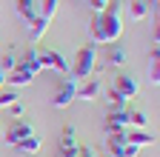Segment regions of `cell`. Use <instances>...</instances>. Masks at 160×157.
<instances>
[{
  "mask_svg": "<svg viewBox=\"0 0 160 157\" xmlns=\"http://www.w3.org/2000/svg\"><path fill=\"white\" fill-rule=\"evenodd\" d=\"M46 29H49V20H43V17L37 14L34 20H32V26H29V40H32V46L43 40V34H46Z\"/></svg>",
  "mask_w": 160,
  "mask_h": 157,
  "instance_id": "9a60e30c",
  "label": "cell"
},
{
  "mask_svg": "<svg viewBox=\"0 0 160 157\" xmlns=\"http://www.w3.org/2000/svg\"><path fill=\"white\" fill-rule=\"evenodd\" d=\"M9 111H12V117H14V120H20V117H23V111H26V106L17 100V103H12V106H9Z\"/></svg>",
  "mask_w": 160,
  "mask_h": 157,
  "instance_id": "d4e9b609",
  "label": "cell"
},
{
  "mask_svg": "<svg viewBox=\"0 0 160 157\" xmlns=\"http://www.w3.org/2000/svg\"><path fill=\"white\" fill-rule=\"evenodd\" d=\"M106 97H109V109H129V103H126V97L120 94L117 89H112L109 86V91H103Z\"/></svg>",
  "mask_w": 160,
  "mask_h": 157,
  "instance_id": "44dd1931",
  "label": "cell"
},
{
  "mask_svg": "<svg viewBox=\"0 0 160 157\" xmlns=\"http://www.w3.org/2000/svg\"><path fill=\"white\" fill-rule=\"evenodd\" d=\"M20 97H17V89L6 86V89H0V109H9L12 103H17Z\"/></svg>",
  "mask_w": 160,
  "mask_h": 157,
  "instance_id": "603a6c76",
  "label": "cell"
},
{
  "mask_svg": "<svg viewBox=\"0 0 160 157\" xmlns=\"http://www.w3.org/2000/svg\"><path fill=\"white\" fill-rule=\"evenodd\" d=\"M77 157H97V154H94L92 146H80V154H77Z\"/></svg>",
  "mask_w": 160,
  "mask_h": 157,
  "instance_id": "4316f807",
  "label": "cell"
},
{
  "mask_svg": "<svg viewBox=\"0 0 160 157\" xmlns=\"http://www.w3.org/2000/svg\"><path fill=\"white\" fill-rule=\"evenodd\" d=\"M112 89H117L126 100H132V97H137V91H140V83H137V77H132V74H117Z\"/></svg>",
  "mask_w": 160,
  "mask_h": 157,
  "instance_id": "52a82bcc",
  "label": "cell"
},
{
  "mask_svg": "<svg viewBox=\"0 0 160 157\" xmlns=\"http://www.w3.org/2000/svg\"><path fill=\"white\" fill-rule=\"evenodd\" d=\"M6 86V71H0V89Z\"/></svg>",
  "mask_w": 160,
  "mask_h": 157,
  "instance_id": "83f0119b",
  "label": "cell"
},
{
  "mask_svg": "<svg viewBox=\"0 0 160 157\" xmlns=\"http://www.w3.org/2000/svg\"><path fill=\"white\" fill-rule=\"evenodd\" d=\"M32 134H34L32 123H26V120H14V126H12L9 131H3V140H6L9 146H14V143L26 140V137H32Z\"/></svg>",
  "mask_w": 160,
  "mask_h": 157,
  "instance_id": "9c48e42d",
  "label": "cell"
},
{
  "mask_svg": "<svg viewBox=\"0 0 160 157\" xmlns=\"http://www.w3.org/2000/svg\"><path fill=\"white\" fill-rule=\"evenodd\" d=\"M0 137H3V129H0Z\"/></svg>",
  "mask_w": 160,
  "mask_h": 157,
  "instance_id": "f546056e",
  "label": "cell"
},
{
  "mask_svg": "<svg viewBox=\"0 0 160 157\" xmlns=\"http://www.w3.org/2000/svg\"><path fill=\"white\" fill-rule=\"evenodd\" d=\"M32 80H34V74H32V71H26V69H20V66H14V69L6 74V86H12V89L32 86Z\"/></svg>",
  "mask_w": 160,
  "mask_h": 157,
  "instance_id": "30bf717a",
  "label": "cell"
},
{
  "mask_svg": "<svg viewBox=\"0 0 160 157\" xmlns=\"http://www.w3.org/2000/svg\"><path fill=\"white\" fill-rule=\"evenodd\" d=\"M40 69H49V71H60V74H66L69 71V60L60 52H40Z\"/></svg>",
  "mask_w": 160,
  "mask_h": 157,
  "instance_id": "8992f818",
  "label": "cell"
},
{
  "mask_svg": "<svg viewBox=\"0 0 160 157\" xmlns=\"http://www.w3.org/2000/svg\"><path fill=\"white\" fill-rule=\"evenodd\" d=\"M17 17L26 26H32V20L37 17V0H17Z\"/></svg>",
  "mask_w": 160,
  "mask_h": 157,
  "instance_id": "5bb4252c",
  "label": "cell"
},
{
  "mask_svg": "<svg viewBox=\"0 0 160 157\" xmlns=\"http://www.w3.org/2000/svg\"><path fill=\"white\" fill-rule=\"evenodd\" d=\"M77 86H80V80H74L72 74H63V80H60L57 89H54L52 106H54V109H66L72 100H77Z\"/></svg>",
  "mask_w": 160,
  "mask_h": 157,
  "instance_id": "277c9868",
  "label": "cell"
},
{
  "mask_svg": "<svg viewBox=\"0 0 160 157\" xmlns=\"http://www.w3.org/2000/svg\"><path fill=\"white\" fill-rule=\"evenodd\" d=\"M14 149H17V151H23V154H37L40 149H43V137L32 134V137H26V140L14 143Z\"/></svg>",
  "mask_w": 160,
  "mask_h": 157,
  "instance_id": "2e32d148",
  "label": "cell"
},
{
  "mask_svg": "<svg viewBox=\"0 0 160 157\" xmlns=\"http://www.w3.org/2000/svg\"><path fill=\"white\" fill-rule=\"evenodd\" d=\"M149 126V114L140 111V109H129V129H146Z\"/></svg>",
  "mask_w": 160,
  "mask_h": 157,
  "instance_id": "ffe728a7",
  "label": "cell"
},
{
  "mask_svg": "<svg viewBox=\"0 0 160 157\" xmlns=\"http://www.w3.org/2000/svg\"><path fill=\"white\" fill-rule=\"evenodd\" d=\"M17 66H20V69H26V71H32V74L37 77L40 71H43V69H40V52H37V49H29V52L17 60Z\"/></svg>",
  "mask_w": 160,
  "mask_h": 157,
  "instance_id": "4fadbf2b",
  "label": "cell"
},
{
  "mask_svg": "<svg viewBox=\"0 0 160 157\" xmlns=\"http://www.w3.org/2000/svg\"><path fill=\"white\" fill-rule=\"evenodd\" d=\"M140 149L126 143V129L106 134V157H137Z\"/></svg>",
  "mask_w": 160,
  "mask_h": 157,
  "instance_id": "3957f363",
  "label": "cell"
},
{
  "mask_svg": "<svg viewBox=\"0 0 160 157\" xmlns=\"http://www.w3.org/2000/svg\"><path fill=\"white\" fill-rule=\"evenodd\" d=\"M94 69H97V49L94 46H83V49H77V54H74V60L69 63V74L74 77V80H89V77L94 74Z\"/></svg>",
  "mask_w": 160,
  "mask_h": 157,
  "instance_id": "7a4b0ae2",
  "label": "cell"
},
{
  "mask_svg": "<svg viewBox=\"0 0 160 157\" xmlns=\"http://www.w3.org/2000/svg\"><path fill=\"white\" fill-rule=\"evenodd\" d=\"M80 143H77V131H74V126H66L63 129V137H60V149H77Z\"/></svg>",
  "mask_w": 160,
  "mask_h": 157,
  "instance_id": "7402d4cb",
  "label": "cell"
},
{
  "mask_svg": "<svg viewBox=\"0 0 160 157\" xmlns=\"http://www.w3.org/2000/svg\"><path fill=\"white\" fill-rule=\"evenodd\" d=\"M103 91H106V86H103V80H100V77H89V80H83V83L77 86V97H80V100H86V103L100 100V97H103Z\"/></svg>",
  "mask_w": 160,
  "mask_h": 157,
  "instance_id": "5b68a950",
  "label": "cell"
},
{
  "mask_svg": "<svg viewBox=\"0 0 160 157\" xmlns=\"http://www.w3.org/2000/svg\"><path fill=\"white\" fill-rule=\"evenodd\" d=\"M14 66H17V57H14V52L3 54V63H0V71H6V74H9V71H12Z\"/></svg>",
  "mask_w": 160,
  "mask_h": 157,
  "instance_id": "cb8c5ba5",
  "label": "cell"
},
{
  "mask_svg": "<svg viewBox=\"0 0 160 157\" xmlns=\"http://www.w3.org/2000/svg\"><path fill=\"white\" fill-rule=\"evenodd\" d=\"M126 63H129V52L120 46V43H112V49H109V54H106V66L120 69V66H126Z\"/></svg>",
  "mask_w": 160,
  "mask_h": 157,
  "instance_id": "7c38bea8",
  "label": "cell"
},
{
  "mask_svg": "<svg viewBox=\"0 0 160 157\" xmlns=\"http://www.w3.org/2000/svg\"><path fill=\"white\" fill-rule=\"evenodd\" d=\"M120 0H109V6L103 12H92L89 20V34L92 46H112L123 34V14H120Z\"/></svg>",
  "mask_w": 160,
  "mask_h": 157,
  "instance_id": "6da1fadb",
  "label": "cell"
},
{
  "mask_svg": "<svg viewBox=\"0 0 160 157\" xmlns=\"http://www.w3.org/2000/svg\"><path fill=\"white\" fill-rule=\"evenodd\" d=\"M37 14L52 23V17L57 14V0H37Z\"/></svg>",
  "mask_w": 160,
  "mask_h": 157,
  "instance_id": "d6986e66",
  "label": "cell"
},
{
  "mask_svg": "<svg viewBox=\"0 0 160 157\" xmlns=\"http://www.w3.org/2000/svg\"><path fill=\"white\" fill-rule=\"evenodd\" d=\"M149 80H152V86L160 83V49L157 46H154V52L149 57Z\"/></svg>",
  "mask_w": 160,
  "mask_h": 157,
  "instance_id": "ac0fdd59",
  "label": "cell"
},
{
  "mask_svg": "<svg viewBox=\"0 0 160 157\" xmlns=\"http://www.w3.org/2000/svg\"><path fill=\"white\" fill-rule=\"evenodd\" d=\"M129 129V109H109L106 114V134Z\"/></svg>",
  "mask_w": 160,
  "mask_h": 157,
  "instance_id": "ba28073f",
  "label": "cell"
},
{
  "mask_svg": "<svg viewBox=\"0 0 160 157\" xmlns=\"http://www.w3.org/2000/svg\"><path fill=\"white\" fill-rule=\"evenodd\" d=\"M146 3H152V6H157V0H146Z\"/></svg>",
  "mask_w": 160,
  "mask_h": 157,
  "instance_id": "f1b7e54d",
  "label": "cell"
},
{
  "mask_svg": "<svg viewBox=\"0 0 160 157\" xmlns=\"http://www.w3.org/2000/svg\"><path fill=\"white\" fill-rule=\"evenodd\" d=\"M129 17H132L134 23L146 20V17H149V3H146V0H132V6H129Z\"/></svg>",
  "mask_w": 160,
  "mask_h": 157,
  "instance_id": "e0dca14e",
  "label": "cell"
},
{
  "mask_svg": "<svg viewBox=\"0 0 160 157\" xmlns=\"http://www.w3.org/2000/svg\"><path fill=\"white\" fill-rule=\"evenodd\" d=\"M89 6H92V12H103L109 6V0H89Z\"/></svg>",
  "mask_w": 160,
  "mask_h": 157,
  "instance_id": "484cf974",
  "label": "cell"
},
{
  "mask_svg": "<svg viewBox=\"0 0 160 157\" xmlns=\"http://www.w3.org/2000/svg\"><path fill=\"white\" fill-rule=\"evenodd\" d=\"M126 143L146 149V146H154V134H149L146 129H126Z\"/></svg>",
  "mask_w": 160,
  "mask_h": 157,
  "instance_id": "8fae6325",
  "label": "cell"
}]
</instances>
